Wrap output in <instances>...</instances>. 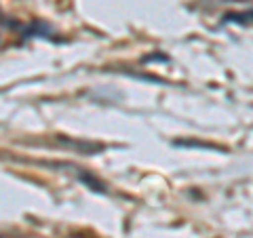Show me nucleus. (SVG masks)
<instances>
[{
  "label": "nucleus",
  "mask_w": 253,
  "mask_h": 238,
  "mask_svg": "<svg viewBox=\"0 0 253 238\" xmlns=\"http://www.w3.org/2000/svg\"><path fill=\"white\" fill-rule=\"evenodd\" d=\"M70 238H83V236H70Z\"/></svg>",
  "instance_id": "nucleus-1"
}]
</instances>
